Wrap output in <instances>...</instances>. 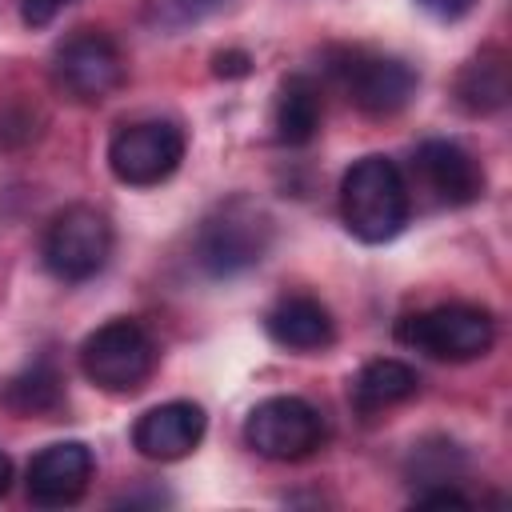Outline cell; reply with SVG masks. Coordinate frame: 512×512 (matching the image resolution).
<instances>
[{
  "instance_id": "obj_1",
  "label": "cell",
  "mask_w": 512,
  "mask_h": 512,
  "mask_svg": "<svg viewBox=\"0 0 512 512\" xmlns=\"http://www.w3.org/2000/svg\"><path fill=\"white\" fill-rule=\"evenodd\" d=\"M412 212L404 172L388 156H360L340 180V220L360 244H388Z\"/></svg>"
},
{
  "instance_id": "obj_2",
  "label": "cell",
  "mask_w": 512,
  "mask_h": 512,
  "mask_svg": "<svg viewBox=\"0 0 512 512\" xmlns=\"http://www.w3.org/2000/svg\"><path fill=\"white\" fill-rule=\"evenodd\" d=\"M272 244V220L244 196L224 200L220 208H212L196 232V264L216 276H240L248 268H256L264 260Z\"/></svg>"
},
{
  "instance_id": "obj_3",
  "label": "cell",
  "mask_w": 512,
  "mask_h": 512,
  "mask_svg": "<svg viewBox=\"0 0 512 512\" xmlns=\"http://www.w3.org/2000/svg\"><path fill=\"white\" fill-rule=\"evenodd\" d=\"M396 340L432 360H476L496 340V320L480 304H436L428 312H412L396 324Z\"/></svg>"
},
{
  "instance_id": "obj_4",
  "label": "cell",
  "mask_w": 512,
  "mask_h": 512,
  "mask_svg": "<svg viewBox=\"0 0 512 512\" xmlns=\"http://www.w3.org/2000/svg\"><path fill=\"white\" fill-rule=\"evenodd\" d=\"M80 368L96 388L112 396H132L148 384L156 368V344L144 332V324L108 320L80 344Z\"/></svg>"
},
{
  "instance_id": "obj_5",
  "label": "cell",
  "mask_w": 512,
  "mask_h": 512,
  "mask_svg": "<svg viewBox=\"0 0 512 512\" xmlns=\"http://www.w3.org/2000/svg\"><path fill=\"white\" fill-rule=\"evenodd\" d=\"M40 252L56 280H92L112 256V224L92 204H68L48 220Z\"/></svg>"
},
{
  "instance_id": "obj_6",
  "label": "cell",
  "mask_w": 512,
  "mask_h": 512,
  "mask_svg": "<svg viewBox=\"0 0 512 512\" xmlns=\"http://www.w3.org/2000/svg\"><path fill=\"white\" fill-rule=\"evenodd\" d=\"M328 72L340 80V88L364 116H396L416 96V72L404 60L384 56V52L332 48Z\"/></svg>"
},
{
  "instance_id": "obj_7",
  "label": "cell",
  "mask_w": 512,
  "mask_h": 512,
  "mask_svg": "<svg viewBox=\"0 0 512 512\" xmlns=\"http://www.w3.org/2000/svg\"><path fill=\"white\" fill-rule=\"evenodd\" d=\"M184 160V132L172 120H132L108 140V168L120 184H164Z\"/></svg>"
},
{
  "instance_id": "obj_8",
  "label": "cell",
  "mask_w": 512,
  "mask_h": 512,
  "mask_svg": "<svg viewBox=\"0 0 512 512\" xmlns=\"http://www.w3.org/2000/svg\"><path fill=\"white\" fill-rule=\"evenodd\" d=\"M324 416L304 396H268L244 420V440L268 460H304L324 444Z\"/></svg>"
},
{
  "instance_id": "obj_9",
  "label": "cell",
  "mask_w": 512,
  "mask_h": 512,
  "mask_svg": "<svg viewBox=\"0 0 512 512\" xmlns=\"http://www.w3.org/2000/svg\"><path fill=\"white\" fill-rule=\"evenodd\" d=\"M52 76H56V84H60L72 100H80V104H100L104 96H112V92L120 88V80H124V56H120V48H116L104 32L84 28V32L68 36V40L56 48V56H52Z\"/></svg>"
},
{
  "instance_id": "obj_10",
  "label": "cell",
  "mask_w": 512,
  "mask_h": 512,
  "mask_svg": "<svg viewBox=\"0 0 512 512\" xmlns=\"http://www.w3.org/2000/svg\"><path fill=\"white\" fill-rule=\"evenodd\" d=\"M92 468H96V460H92L88 444H80V440L48 444L28 464V480H24L28 500L36 508H68L88 492Z\"/></svg>"
},
{
  "instance_id": "obj_11",
  "label": "cell",
  "mask_w": 512,
  "mask_h": 512,
  "mask_svg": "<svg viewBox=\"0 0 512 512\" xmlns=\"http://www.w3.org/2000/svg\"><path fill=\"white\" fill-rule=\"evenodd\" d=\"M416 172L428 196L444 208H464L484 192V172L456 140H424L416 148Z\"/></svg>"
},
{
  "instance_id": "obj_12",
  "label": "cell",
  "mask_w": 512,
  "mask_h": 512,
  "mask_svg": "<svg viewBox=\"0 0 512 512\" xmlns=\"http://www.w3.org/2000/svg\"><path fill=\"white\" fill-rule=\"evenodd\" d=\"M204 408L192 404V400H168V404H156L148 408L136 428H132V444L140 456L148 460H184L200 440H204Z\"/></svg>"
},
{
  "instance_id": "obj_13",
  "label": "cell",
  "mask_w": 512,
  "mask_h": 512,
  "mask_svg": "<svg viewBox=\"0 0 512 512\" xmlns=\"http://www.w3.org/2000/svg\"><path fill=\"white\" fill-rule=\"evenodd\" d=\"M268 336L288 352H320L336 340V320L316 296H284L264 316Z\"/></svg>"
},
{
  "instance_id": "obj_14",
  "label": "cell",
  "mask_w": 512,
  "mask_h": 512,
  "mask_svg": "<svg viewBox=\"0 0 512 512\" xmlns=\"http://www.w3.org/2000/svg\"><path fill=\"white\" fill-rule=\"evenodd\" d=\"M320 116H324V100H320V84L312 76L280 80L276 100H272V132L280 144H288V148L312 144L320 132Z\"/></svg>"
},
{
  "instance_id": "obj_15",
  "label": "cell",
  "mask_w": 512,
  "mask_h": 512,
  "mask_svg": "<svg viewBox=\"0 0 512 512\" xmlns=\"http://www.w3.org/2000/svg\"><path fill=\"white\" fill-rule=\"evenodd\" d=\"M508 96H512V76H508V56L500 48H484L456 76V104L472 116L500 112Z\"/></svg>"
},
{
  "instance_id": "obj_16",
  "label": "cell",
  "mask_w": 512,
  "mask_h": 512,
  "mask_svg": "<svg viewBox=\"0 0 512 512\" xmlns=\"http://www.w3.org/2000/svg\"><path fill=\"white\" fill-rule=\"evenodd\" d=\"M416 388H420L416 368L404 364V360L384 356V360H368L356 372V380H352V404H356V412L372 416V412H384V408H396V404L412 400Z\"/></svg>"
},
{
  "instance_id": "obj_17",
  "label": "cell",
  "mask_w": 512,
  "mask_h": 512,
  "mask_svg": "<svg viewBox=\"0 0 512 512\" xmlns=\"http://www.w3.org/2000/svg\"><path fill=\"white\" fill-rule=\"evenodd\" d=\"M0 404L16 416H56L64 408V380L48 360H36L12 380H4Z\"/></svg>"
},
{
  "instance_id": "obj_18",
  "label": "cell",
  "mask_w": 512,
  "mask_h": 512,
  "mask_svg": "<svg viewBox=\"0 0 512 512\" xmlns=\"http://www.w3.org/2000/svg\"><path fill=\"white\" fill-rule=\"evenodd\" d=\"M68 4H76V0H20V12H24V20H28L32 28H44V24H52Z\"/></svg>"
},
{
  "instance_id": "obj_19",
  "label": "cell",
  "mask_w": 512,
  "mask_h": 512,
  "mask_svg": "<svg viewBox=\"0 0 512 512\" xmlns=\"http://www.w3.org/2000/svg\"><path fill=\"white\" fill-rule=\"evenodd\" d=\"M212 72L224 76V80H232V76H248V72H252V56L240 52V48H232V52H216V56H212Z\"/></svg>"
},
{
  "instance_id": "obj_20",
  "label": "cell",
  "mask_w": 512,
  "mask_h": 512,
  "mask_svg": "<svg viewBox=\"0 0 512 512\" xmlns=\"http://www.w3.org/2000/svg\"><path fill=\"white\" fill-rule=\"evenodd\" d=\"M428 16H436V20H460V16H468L472 12V4L476 0H416Z\"/></svg>"
},
{
  "instance_id": "obj_21",
  "label": "cell",
  "mask_w": 512,
  "mask_h": 512,
  "mask_svg": "<svg viewBox=\"0 0 512 512\" xmlns=\"http://www.w3.org/2000/svg\"><path fill=\"white\" fill-rule=\"evenodd\" d=\"M184 16H208V12H216V8H224L228 0H172Z\"/></svg>"
},
{
  "instance_id": "obj_22",
  "label": "cell",
  "mask_w": 512,
  "mask_h": 512,
  "mask_svg": "<svg viewBox=\"0 0 512 512\" xmlns=\"http://www.w3.org/2000/svg\"><path fill=\"white\" fill-rule=\"evenodd\" d=\"M8 488H12V460L0 452V500L8 496Z\"/></svg>"
}]
</instances>
